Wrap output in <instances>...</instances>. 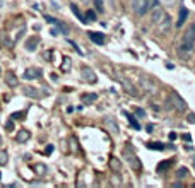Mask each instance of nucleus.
Masks as SVG:
<instances>
[{"mask_svg": "<svg viewBox=\"0 0 195 188\" xmlns=\"http://www.w3.org/2000/svg\"><path fill=\"white\" fill-rule=\"evenodd\" d=\"M194 45H195V24H192V26L185 31L183 38H181L180 55L181 56H188L190 55V51L194 50Z\"/></svg>", "mask_w": 195, "mask_h": 188, "instance_id": "f257e3e1", "label": "nucleus"}, {"mask_svg": "<svg viewBox=\"0 0 195 188\" xmlns=\"http://www.w3.org/2000/svg\"><path fill=\"white\" fill-rule=\"evenodd\" d=\"M132 9L137 15H146L152 7H151L149 0H132Z\"/></svg>", "mask_w": 195, "mask_h": 188, "instance_id": "f03ea898", "label": "nucleus"}, {"mask_svg": "<svg viewBox=\"0 0 195 188\" xmlns=\"http://www.w3.org/2000/svg\"><path fill=\"white\" fill-rule=\"evenodd\" d=\"M123 156H125V159L128 161V164L132 166V169H135V171H139V169H140L139 157H137V156H135V154H133L132 151H130V149H128V151H125V152H123Z\"/></svg>", "mask_w": 195, "mask_h": 188, "instance_id": "7ed1b4c3", "label": "nucleus"}, {"mask_svg": "<svg viewBox=\"0 0 195 188\" xmlns=\"http://www.w3.org/2000/svg\"><path fill=\"white\" fill-rule=\"evenodd\" d=\"M169 26H171V22H169V17H168V15H164V17H163V19L158 22L156 29L159 31L161 34H166V33H169Z\"/></svg>", "mask_w": 195, "mask_h": 188, "instance_id": "20e7f679", "label": "nucleus"}, {"mask_svg": "<svg viewBox=\"0 0 195 188\" xmlns=\"http://www.w3.org/2000/svg\"><path fill=\"white\" fill-rule=\"evenodd\" d=\"M81 75H82V79L86 80V82H89V84H94V82L98 80V79H96V74H94V72L89 69V67H84V69L81 70Z\"/></svg>", "mask_w": 195, "mask_h": 188, "instance_id": "39448f33", "label": "nucleus"}, {"mask_svg": "<svg viewBox=\"0 0 195 188\" xmlns=\"http://www.w3.org/2000/svg\"><path fill=\"white\" fill-rule=\"evenodd\" d=\"M187 17H188V9L181 5L180 12H178V19H176V24H174V26H176V28H181V26H183V22L187 21Z\"/></svg>", "mask_w": 195, "mask_h": 188, "instance_id": "423d86ee", "label": "nucleus"}, {"mask_svg": "<svg viewBox=\"0 0 195 188\" xmlns=\"http://www.w3.org/2000/svg\"><path fill=\"white\" fill-rule=\"evenodd\" d=\"M22 92H24L26 96H29V98H33V99H40L41 98L40 91L36 89V87H31V86H24V87H22Z\"/></svg>", "mask_w": 195, "mask_h": 188, "instance_id": "0eeeda50", "label": "nucleus"}, {"mask_svg": "<svg viewBox=\"0 0 195 188\" xmlns=\"http://www.w3.org/2000/svg\"><path fill=\"white\" fill-rule=\"evenodd\" d=\"M87 36L91 38V41L96 43V45H103V43H105V34H103V33H94V31H89Z\"/></svg>", "mask_w": 195, "mask_h": 188, "instance_id": "6e6552de", "label": "nucleus"}, {"mask_svg": "<svg viewBox=\"0 0 195 188\" xmlns=\"http://www.w3.org/2000/svg\"><path fill=\"white\" fill-rule=\"evenodd\" d=\"M40 75H41V70H40V69H34V67H31V69H26V70H24V79H38Z\"/></svg>", "mask_w": 195, "mask_h": 188, "instance_id": "1a4fd4ad", "label": "nucleus"}, {"mask_svg": "<svg viewBox=\"0 0 195 188\" xmlns=\"http://www.w3.org/2000/svg\"><path fill=\"white\" fill-rule=\"evenodd\" d=\"M38 43H40V38H38V36H31L28 41H26V50H28V51H34L36 46H38Z\"/></svg>", "mask_w": 195, "mask_h": 188, "instance_id": "9d476101", "label": "nucleus"}, {"mask_svg": "<svg viewBox=\"0 0 195 188\" xmlns=\"http://www.w3.org/2000/svg\"><path fill=\"white\" fill-rule=\"evenodd\" d=\"M5 82L9 84V86H12V87H15L17 84H19V80H17V77H15L14 72H10V70H7L5 72Z\"/></svg>", "mask_w": 195, "mask_h": 188, "instance_id": "9b49d317", "label": "nucleus"}, {"mask_svg": "<svg viewBox=\"0 0 195 188\" xmlns=\"http://www.w3.org/2000/svg\"><path fill=\"white\" fill-rule=\"evenodd\" d=\"M164 15H166V14H164V12H163L161 9H158V7H156V10L152 12V17H151V21H152V24H154V26H158V22H159L161 19L164 17Z\"/></svg>", "mask_w": 195, "mask_h": 188, "instance_id": "f8f14e48", "label": "nucleus"}, {"mask_svg": "<svg viewBox=\"0 0 195 188\" xmlns=\"http://www.w3.org/2000/svg\"><path fill=\"white\" fill-rule=\"evenodd\" d=\"M173 161H174V159H166L164 162H161L159 166L156 168V171H158V173H163L164 169H168V168H169L171 164H173Z\"/></svg>", "mask_w": 195, "mask_h": 188, "instance_id": "ddd939ff", "label": "nucleus"}, {"mask_svg": "<svg viewBox=\"0 0 195 188\" xmlns=\"http://www.w3.org/2000/svg\"><path fill=\"white\" fill-rule=\"evenodd\" d=\"M15 139H17V142H26L29 139V132L28 130H21V132L15 135Z\"/></svg>", "mask_w": 195, "mask_h": 188, "instance_id": "4468645a", "label": "nucleus"}, {"mask_svg": "<svg viewBox=\"0 0 195 188\" xmlns=\"http://www.w3.org/2000/svg\"><path fill=\"white\" fill-rule=\"evenodd\" d=\"M96 94H84L82 96V103L84 105H91V103H94V101H96Z\"/></svg>", "mask_w": 195, "mask_h": 188, "instance_id": "2eb2a0df", "label": "nucleus"}, {"mask_svg": "<svg viewBox=\"0 0 195 188\" xmlns=\"http://www.w3.org/2000/svg\"><path fill=\"white\" fill-rule=\"evenodd\" d=\"M149 149H152V151H163L164 149V144H161V142H151V144H147Z\"/></svg>", "mask_w": 195, "mask_h": 188, "instance_id": "dca6fc26", "label": "nucleus"}, {"mask_svg": "<svg viewBox=\"0 0 195 188\" xmlns=\"http://www.w3.org/2000/svg\"><path fill=\"white\" fill-rule=\"evenodd\" d=\"M7 161H9L7 152H5L4 149H0V166H5V164H7Z\"/></svg>", "mask_w": 195, "mask_h": 188, "instance_id": "f3484780", "label": "nucleus"}, {"mask_svg": "<svg viewBox=\"0 0 195 188\" xmlns=\"http://www.w3.org/2000/svg\"><path fill=\"white\" fill-rule=\"evenodd\" d=\"M173 99L176 101V105H178V110H185V108H187V105H185V101H181L178 94H173Z\"/></svg>", "mask_w": 195, "mask_h": 188, "instance_id": "a211bd4d", "label": "nucleus"}, {"mask_svg": "<svg viewBox=\"0 0 195 188\" xmlns=\"http://www.w3.org/2000/svg\"><path fill=\"white\" fill-rule=\"evenodd\" d=\"M70 63H72V60H70L69 56H63V65H62L63 72H69L70 70Z\"/></svg>", "mask_w": 195, "mask_h": 188, "instance_id": "6ab92c4d", "label": "nucleus"}, {"mask_svg": "<svg viewBox=\"0 0 195 188\" xmlns=\"http://www.w3.org/2000/svg\"><path fill=\"white\" fill-rule=\"evenodd\" d=\"M127 118H128L130 125H132L133 128H135V130H139V128H140V125L137 123V120H135V116H133V115H127Z\"/></svg>", "mask_w": 195, "mask_h": 188, "instance_id": "aec40b11", "label": "nucleus"}, {"mask_svg": "<svg viewBox=\"0 0 195 188\" xmlns=\"http://www.w3.org/2000/svg\"><path fill=\"white\" fill-rule=\"evenodd\" d=\"M22 118H26V111H17L10 115V120H22Z\"/></svg>", "mask_w": 195, "mask_h": 188, "instance_id": "412c9836", "label": "nucleus"}, {"mask_svg": "<svg viewBox=\"0 0 195 188\" xmlns=\"http://www.w3.org/2000/svg\"><path fill=\"white\" fill-rule=\"evenodd\" d=\"M187 174H188V169H187V168H180V169L176 171V176H178V178H185Z\"/></svg>", "mask_w": 195, "mask_h": 188, "instance_id": "4be33fe9", "label": "nucleus"}, {"mask_svg": "<svg viewBox=\"0 0 195 188\" xmlns=\"http://www.w3.org/2000/svg\"><path fill=\"white\" fill-rule=\"evenodd\" d=\"M86 21H96V14H94V10H87V12H86Z\"/></svg>", "mask_w": 195, "mask_h": 188, "instance_id": "5701e85b", "label": "nucleus"}, {"mask_svg": "<svg viewBox=\"0 0 195 188\" xmlns=\"http://www.w3.org/2000/svg\"><path fill=\"white\" fill-rule=\"evenodd\" d=\"M70 9H72V12L76 14V17H79V19H82V15H81V12H79V9H77L76 5H70Z\"/></svg>", "mask_w": 195, "mask_h": 188, "instance_id": "b1692460", "label": "nucleus"}, {"mask_svg": "<svg viewBox=\"0 0 195 188\" xmlns=\"http://www.w3.org/2000/svg\"><path fill=\"white\" fill-rule=\"evenodd\" d=\"M135 115L140 116V118H144V116H146V111H144V110H140V108H137V110H135Z\"/></svg>", "mask_w": 195, "mask_h": 188, "instance_id": "393cba45", "label": "nucleus"}, {"mask_svg": "<svg viewBox=\"0 0 195 188\" xmlns=\"http://www.w3.org/2000/svg\"><path fill=\"white\" fill-rule=\"evenodd\" d=\"M34 169L38 171V173H45V171H46V168L43 166V164H38V166H34Z\"/></svg>", "mask_w": 195, "mask_h": 188, "instance_id": "a878e982", "label": "nucleus"}, {"mask_svg": "<svg viewBox=\"0 0 195 188\" xmlns=\"http://www.w3.org/2000/svg\"><path fill=\"white\" fill-rule=\"evenodd\" d=\"M183 140L190 144V142H192V137H190V133H183Z\"/></svg>", "mask_w": 195, "mask_h": 188, "instance_id": "bb28decb", "label": "nucleus"}, {"mask_svg": "<svg viewBox=\"0 0 195 188\" xmlns=\"http://www.w3.org/2000/svg\"><path fill=\"white\" fill-rule=\"evenodd\" d=\"M51 151H53V146H46V149H45V154L48 156V154H51Z\"/></svg>", "mask_w": 195, "mask_h": 188, "instance_id": "cd10ccee", "label": "nucleus"}, {"mask_svg": "<svg viewBox=\"0 0 195 188\" xmlns=\"http://www.w3.org/2000/svg\"><path fill=\"white\" fill-rule=\"evenodd\" d=\"M188 121H190V123H195V115H194V113H190V115H188Z\"/></svg>", "mask_w": 195, "mask_h": 188, "instance_id": "c85d7f7f", "label": "nucleus"}, {"mask_svg": "<svg viewBox=\"0 0 195 188\" xmlns=\"http://www.w3.org/2000/svg\"><path fill=\"white\" fill-rule=\"evenodd\" d=\"M7 130H14V123H12V121L7 123Z\"/></svg>", "mask_w": 195, "mask_h": 188, "instance_id": "c756f323", "label": "nucleus"}, {"mask_svg": "<svg viewBox=\"0 0 195 188\" xmlns=\"http://www.w3.org/2000/svg\"><path fill=\"white\" fill-rule=\"evenodd\" d=\"M174 139H176V133L171 132V133H169V140H174Z\"/></svg>", "mask_w": 195, "mask_h": 188, "instance_id": "7c9ffc66", "label": "nucleus"}, {"mask_svg": "<svg viewBox=\"0 0 195 188\" xmlns=\"http://www.w3.org/2000/svg\"><path fill=\"white\" fill-rule=\"evenodd\" d=\"M154 130V125H147V132H152Z\"/></svg>", "mask_w": 195, "mask_h": 188, "instance_id": "2f4dec72", "label": "nucleus"}, {"mask_svg": "<svg viewBox=\"0 0 195 188\" xmlns=\"http://www.w3.org/2000/svg\"><path fill=\"white\" fill-rule=\"evenodd\" d=\"M149 4H151V7H156V0H149Z\"/></svg>", "mask_w": 195, "mask_h": 188, "instance_id": "473e14b6", "label": "nucleus"}, {"mask_svg": "<svg viewBox=\"0 0 195 188\" xmlns=\"http://www.w3.org/2000/svg\"><path fill=\"white\" fill-rule=\"evenodd\" d=\"M163 2H164V4H168V5H169V4H173L174 0H163Z\"/></svg>", "mask_w": 195, "mask_h": 188, "instance_id": "72a5a7b5", "label": "nucleus"}, {"mask_svg": "<svg viewBox=\"0 0 195 188\" xmlns=\"http://www.w3.org/2000/svg\"><path fill=\"white\" fill-rule=\"evenodd\" d=\"M0 5H2V0H0Z\"/></svg>", "mask_w": 195, "mask_h": 188, "instance_id": "f704fd0d", "label": "nucleus"}, {"mask_svg": "<svg viewBox=\"0 0 195 188\" xmlns=\"http://www.w3.org/2000/svg\"><path fill=\"white\" fill-rule=\"evenodd\" d=\"M0 178H2V173H0Z\"/></svg>", "mask_w": 195, "mask_h": 188, "instance_id": "c9c22d12", "label": "nucleus"}, {"mask_svg": "<svg viewBox=\"0 0 195 188\" xmlns=\"http://www.w3.org/2000/svg\"><path fill=\"white\" fill-rule=\"evenodd\" d=\"M0 142H2V139H0Z\"/></svg>", "mask_w": 195, "mask_h": 188, "instance_id": "e433bc0d", "label": "nucleus"}]
</instances>
